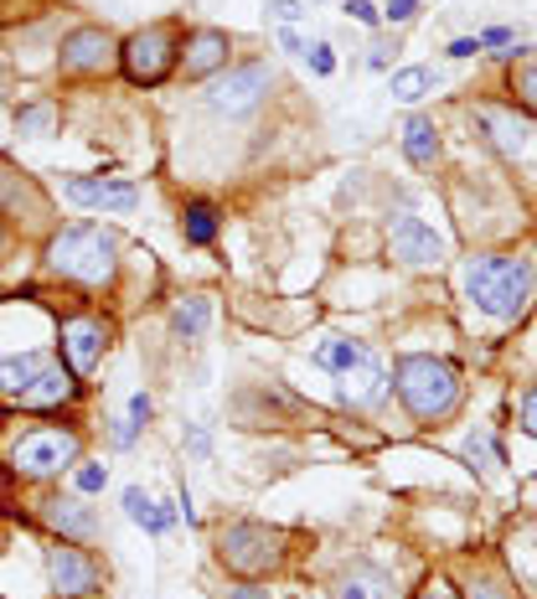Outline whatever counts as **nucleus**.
Segmentation results:
<instances>
[{
    "instance_id": "obj_7",
    "label": "nucleus",
    "mask_w": 537,
    "mask_h": 599,
    "mask_svg": "<svg viewBox=\"0 0 537 599\" xmlns=\"http://www.w3.org/2000/svg\"><path fill=\"white\" fill-rule=\"evenodd\" d=\"M119 63L130 73V84H161L176 63V32L171 26H145L119 47Z\"/></svg>"
},
{
    "instance_id": "obj_25",
    "label": "nucleus",
    "mask_w": 537,
    "mask_h": 599,
    "mask_svg": "<svg viewBox=\"0 0 537 599\" xmlns=\"http://www.w3.org/2000/svg\"><path fill=\"white\" fill-rule=\"evenodd\" d=\"M78 497H94V491H103L109 486V465H78Z\"/></svg>"
},
{
    "instance_id": "obj_37",
    "label": "nucleus",
    "mask_w": 537,
    "mask_h": 599,
    "mask_svg": "<svg viewBox=\"0 0 537 599\" xmlns=\"http://www.w3.org/2000/svg\"><path fill=\"white\" fill-rule=\"evenodd\" d=\"M280 42H285V52H305V42H300V36H295V32H289V26H285V32H280Z\"/></svg>"
},
{
    "instance_id": "obj_21",
    "label": "nucleus",
    "mask_w": 537,
    "mask_h": 599,
    "mask_svg": "<svg viewBox=\"0 0 537 599\" xmlns=\"http://www.w3.org/2000/svg\"><path fill=\"white\" fill-rule=\"evenodd\" d=\"M124 517H130L134 528H145V532H166L171 528V512H161V507H155V501L145 497L140 486H130V491H124Z\"/></svg>"
},
{
    "instance_id": "obj_38",
    "label": "nucleus",
    "mask_w": 537,
    "mask_h": 599,
    "mask_svg": "<svg viewBox=\"0 0 537 599\" xmlns=\"http://www.w3.org/2000/svg\"><path fill=\"white\" fill-rule=\"evenodd\" d=\"M233 599H268V595H259V589H238Z\"/></svg>"
},
{
    "instance_id": "obj_2",
    "label": "nucleus",
    "mask_w": 537,
    "mask_h": 599,
    "mask_svg": "<svg viewBox=\"0 0 537 599\" xmlns=\"http://www.w3.org/2000/svg\"><path fill=\"white\" fill-rule=\"evenodd\" d=\"M398 398L419 424H445L460 409V373L445 357H403L398 362Z\"/></svg>"
},
{
    "instance_id": "obj_28",
    "label": "nucleus",
    "mask_w": 537,
    "mask_h": 599,
    "mask_svg": "<svg viewBox=\"0 0 537 599\" xmlns=\"http://www.w3.org/2000/svg\"><path fill=\"white\" fill-rule=\"evenodd\" d=\"M465 461L481 465V470H491V465H496V461H491V445L481 440V434H470V440H465Z\"/></svg>"
},
{
    "instance_id": "obj_32",
    "label": "nucleus",
    "mask_w": 537,
    "mask_h": 599,
    "mask_svg": "<svg viewBox=\"0 0 537 599\" xmlns=\"http://www.w3.org/2000/svg\"><path fill=\"white\" fill-rule=\"evenodd\" d=\"M268 11H274L280 21H285V26H295V21L305 16V11H300V0H268Z\"/></svg>"
},
{
    "instance_id": "obj_15",
    "label": "nucleus",
    "mask_w": 537,
    "mask_h": 599,
    "mask_svg": "<svg viewBox=\"0 0 537 599\" xmlns=\"http://www.w3.org/2000/svg\"><path fill=\"white\" fill-rule=\"evenodd\" d=\"M228 52H233V42H228V32H218V26L191 32L186 36V52H182L186 78H207V73H218L222 63H228Z\"/></svg>"
},
{
    "instance_id": "obj_14",
    "label": "nucleus",
    "mask_w": 537,
    "mask_h": 599,
    "mask_svg": "<svg viewBox=\"0 0 537 599\" xmlns=\"http://www.w3.org/2000/svg\"><path fill=\"white\" fill-rule=\"evenodd\" d=\"M383 398H387V373L372 352L357 362L352 373H341V403H352V409H377Z\"/></svg>"
},
{
    "instance_id": "obj_40",
    "label": "nucleus",
    "mask_w": 537,
    "mask_h": 599,
    "mask_svg": "<svg viewBox=\"0 0 537 599\" xmlns=\"http://www.w3.org/2000/svg\"><path fill=\"white\" fill-rule=\"evenodd\" d=\"M424 599H439V595H424Z\"/></svg>"
},
{
    "instance_id": "obj_5",
    "label": "nucleus",
    "mask_w": 537,
    "mask_h": 599,
    "mask_svg": "<svg viewBox=\"0 0 537 599\" xmlns=\"http://www.w3.org/2000/svg\"><path fill=\"white\" fill-rule=\"evenodd\" d=\"M280 532L259 528V522H233V528L218 532V558L233 574H243V579H259V574H268V568L280 564Z\"/></svg>"
},
{
    "instance_id": "obj_18",
    "label": "nucleus",
    "mask_w": 537,
    "mask_h": 599,
    "mask_svg": "<svg viewBox=\"0 0 537 599\" xmlns=\"http://www.w3.org/2000/svg\"><path fill=\"white\" fill-rule=\"evenodd\" d=\"M403 155H408L414 166H435V160H439V130H435V120L414 114V120L403 124Z\"/></svg>"
},
{
    "instance_id": "obj_19",
    "label": "nucleus",
    "mask_w": 537,
    "mask_h": 599,
    "mask_svg": "<svg viewBox=\"0 0 537 599\" xmlns=\"http://www.w3.org/2000/svg\"><path fill=\"white\" fill-rule=\"evenodd\" d=\"M362 357H368V346H362V342H347V336H331V342L316 346V362L326 367V373H336V377L352 373Z\"/></svg>"
},
{
    "instance_id": "obj_13",
    "label": "nucleus",
    "mask_w": 537,
    "mask_h": 599,
    "mask_svg": "<svg viewBox=\"0 0 537 599\" xmlns=\"http://www.w3.org/2000/svg\"><path fill=\"white\" fill-rule=\"evenodd\" d=\"M103 346H109V331H103V321H67L63 325V357H67V367H73L78 377H88L94 367H99Z\"/></svg>"
},
{
    "instance_id": "obj_23",
    "label": "nucleus",
    "mask_w": 537,
    "mask_h": 599,
    "mask_svg": "<svg viewBox=\"0 0 537 599\" xmlns=\"http://www.w3.org/2000/svg\"><path fill=\"white\" fill-rule=\"evenodd\" d=\"M17 130L21 135H32V140H42V135H52V130H57V103H26V109H21V120H17Z\"/></svg>"
},
{
    "instance_id": "obj_35",
    "label": "nucleus",
    "mask_w": 537,
    "mask_h": 599,
    "mask_svg": "<svg viewBox=\"0 0 537 599\" xmlns=\"http://www.w3.org/2000/svg\"><path fill=\"white\" fill-rule=\"evenodd\" d=\"M481 52V36H454L450 42V57H475Z\"/></svg>"
},
{
    "instance_id": "obj_17",
    "label": "nucleus",
    "mask_w": 537,
    "mask_h": 599,
    "mask_svg": "<svg viewBox=\"0 0 537 599\" xmlns=\"http://www.w3.org/2000/svg\"><path fill=\"white\" fill-rule=\"evenodd\" d=\"M47 522L63 532V537H94V532H99V517H94V507H88L84 497L52 501V507H47Z\"/></svg>"
},
{
    "instance_id": "obj_22",
    "label": "nucleus",
    "mask_w": 537,
    "mask_h": 599,
    "mask_svg": "<svg viewBox=\"0 0 537 599\" xmlns=\"http://www.w3.org/2000/svg\"><path fill=\"white\" fill-rule=\"evenodd\" d=\"M182 233H186V243H212L218 239V207L212 202H191L186 207V218H182Z\"/></svg>"
},
{
    "instance_id": "obj_10",
    "label": "nucleus",
    "mask_w": 537,
    "mask_h": 599,
    "mask_svg": "<svg viewBox=\"0 0 537 599\" xmlns=\"http://www.w3.org/2000/svg\"><path fill=\"white\" fill-rule=\"evenodd\" d=\"M114 36L103 26H78V32L63 36V52H57V68L63 73H103L114 63Z\"/></svg>"
},
{
    "instance_id": "obj_11",
    "label": "nucleus",
    "mask_w": 537,
    "mask_h": 599,
    "mask_svg": "<svg viewBox=\"0 0 537 599\" xmlns=\"http://www.w3.org/2000/svg\"><path fill=\"white\" fill-rule=\"evenodd\" d=\"M63 197L73 207H94V212H130L140 202L134 181H114V176H73L63 187Z\"/></svg>"
},
{
    "instance_id": "obj_30",
    "label": "nucleus",
    "mask_w": 537,
    "mask_h": 599,
    "mask_svg": "<svg viewBox=\"0 0 537 599\" xmlns=\"http://www.w3.org/2000/svg\"><path fill=\"white\" fill-rule=\"evenodd\" d=\"M517 93H522V103H533V109H537V63L517 73Z\"/></svg>"
},
{
    "instance_id": "obj_36",
    "label": "nucleus",
    "mask_w": 537,
    "mask_h": 599,
    "mask_svg": "<svg viewBox=\"0 0 537 599\" xmlns=\"http://www.w3.org/2000/svg\"><path fill=\"white\" fill-rule=\"evenodd\" d=\"M387 52H398V47H387V42H372L368 63H372V68H387Z\"/></svg>"
},
{
    "instance_id": "obj_1",
    "label": "nucleus",
    "mask_w": 537,
    "mask_h": 599,
    "mask_svg": "<svg viewBox=\"0 0 537 599\" xmlns=\"http://www.w3.org/2000/svg\"><path fill=\"white\" fill-rule=\"evenodd\" d=\"M465 295L496 321H517L533 300V264L512 254H475L465 264Z\"/></svg>"
},
{
    "instance_id": "obj_12",
    "label": "nucleus",
    "mask_w": 537,
    "mask_h": 599,
    "mask_svg": "<svg viewBox=\"0 0 537 599\" xmlns=\"http://www.w3.org/2000/svg\"><path fill=\"white\" fill-rule=\"evenodd\" d=\"M393 258L414 264V269H429V264H439V258H445V239H439V233L424 223V218H414V212H398V218H393Z\"/></svg>"
},
{
    "instance_id": "obj_33",
    "label": "nucleus",
    "mask_w": 537,
    "mask_h": 599,
    "mask_svg": "<svg viewBox=\"0 0 537 599\" xmlns=\"http://www.w3.org/2000/svg\"><path fill=\"white\" fill-rule=\"evenodd\" d=\"M481 47H517V36L506 32V26H491V32L481 36Z\"/></svg>"
},
{
    "instance_id": "obj_27",
    "label": "nucleus",
    "mask_w": 537,
    "mask_h": 599,
    "mask_svg": "<svg viewBox=\"0 0 537 599\" xmlns=\"http://www.w3.org/2000/svg\"><path fill=\"white\" fill-rule=\"evenodd\" d=\"M347 16L362 21V26H383V11H377L372 0H347Z\"/></svg>"
},
{
    "instance_id": "obj_6",
    "label": "nucleus",
    "mask_w": 537,
    "mask_h": 599,
    "mask_svg": "<svg viewBox=\"0 0 537 599\" xmlns=\"http://www.w3.org/2000/svg\"><path fill=\"white\" fill-rule=\"evenodd\" d=\"M11 461H17L21 476L32 480H47L57 470L78 461V440L67 434V429H32V434H21L17 450H11Z\"/></svg>"
},
{
    "instance_id": "obj_3",
    "label": "nucleus",
    "mask_w": 537,
    "mask_h": 599,
    "mask_svg": "<svg viewBox=\"0 0 537 599\" xmlns=\"http://www.w3.org/2000/svg\"><path fill=\"white\" fill-rule=\"evenodd\" d=\"M0 398L21 403V409H57L73 398V377L63 373V362H52L47 352H21V357H0Z\"/></svg>"
},
{
    "instance_id": "obj_26",
    "label": "nucleus",
    "mask_w": 537,
    "mask_h": 599,
    "mask_svg": "<svg viewBox=\"0 0 537 599\" xmlns=\"http://www.w3.org/2000/svg\"><path fill=\"white\" fill-rule=\"evenodd\" d=\"M305 57H310V73H316V78H331V73H336L331 42H316V47H305Z\"/></svg>"
},
{
    "instance_id": "obj_8",
    "label": "nucleus",
    "mask_w": 537,
    "mask_h": 599,
    "mask_svg": "<svg viewBox=\"0 0 537 599\" xmlns=\"http://www.w3.org/2000/svg\"><path fill=\"white\" fill-rule=\"evenodd\" d=\"M47 574H52V589H57V599H84V595H94L99 589V579H103V568H99V558H88L73 537H63L57 548L47 553Z\"/></svg>"
},
{
    "instance_id": "obj_39",
    "label": "nucleus",
    "mask_w": 537,
    "mask_h": 599,
    "mask_svg": "<svg viewBox=\"0 0 537 599\" xmlns=\"http://www.w3.org/2000/svg\"><path fill=\"white\" fill-rule=\"evenodd\" d=\"M0 243H6V228H0Z\"/></svg>"
},
{
    "instance_id": "obj_31",
    "label": "nucleus",
    "mask_w": 537,
    "mask_h": 599,
    "mask_svg": "<svg viewBox=\"0 0 537 599\" xmlns=\"http://www.w3.org/2000/svg\"><path fill=\"white\" fill-rule=\"evenodd\" d=\"M522 429L537 440V388H527V393H522Z\"/></svg>"
},
{
    "instance_id": "obj_4",
    "label": "nucleus",
    "mask_w": 537,
    "mask_h": 599,
    "mask_svg": "<svg viewBox=\"0 0 537 599\" xmlns=\"http://www.w3.org/2000/svg\"><path fill=\"white\" fill-rule=\"evenodd\" d=\"M114 254H119L114 233L99 223H73L47 243V264L57 275L78 279V285H103L114 275Z\"/></svg>"
},
{
    "instance_id": "obj_24",
    "label": "nucleus",
    "mask_w": 537,
    "mask_h": 599,
    "mask_svg": "<svg viewBox=\"0 0 537 599\" xmlns=\"http://www.w3.org/2000/svg\"><path fill=\"white\" fill-rule=\"evenodd\" d=\"M429 68H403V73H393V99H403V103H419L424 93H429Z\"/></svg>"
},
{
    "instance_id": "obj_16",
    "label": "nucleus",
    "mask_w": 537,
    "mask_h": 599,
    "mask_svg": "<svg viewBox=\"0 0 537 599\" xmlns=\"http://www.w3.org/2000/svg\"><path fill=\"white\" fill-rule=\"evenodd\" d=\"M336 599H393V579H387L383 568L372 564H357L341 574V584H336Z\"/></svg>"
},
{
    "instance_id": "obj_20",
    "label": "nucleus",
    "mask_w": 537,
    "mask_h": 599,
    "mask_svg": "<svg viewBox=\"0 0 537 599\" xmlns=\"http://www.w3.org/2000/svg\"><path fill=\"white\" fill-rule=\"evenodd\" d=\"M207 321H212V300H201V295H191V300H182V306L171 310V331L186 336V342H197L201 331H207Z\"/></svg>"
},
{
    "instance_id": "obj_29",
    "label": "nucleus",
    "mask_w": 537,
    "mask_h": 599,
    "mask_svg": "<svg viewBox=\"0 0 537 599\" xmlns=\"http://www.w3.org/2000/svg\"><path fill=\"white\" fill-rule=\"evenodd\" d=\"M383 16H387V21H398V26H403V21H414V16H419V0H387V11H383Z\"/></svg>"
},
{
    "instance_id": "obj_9",
    "label": "nucleus",
    "mask_w": 537,
    "mask_h": 599,
    "mask_svg": "<svg viewBox=\"0 0 537 599\" xmlns=\"http://www.w3.org/2000/svg\"><path fill=\"white\" fill-rule=\"evenodd\" d=\"M268 84H274L268 63H243V68H233L228 78H218V84L207 88V109H218V114H249L253 103L268 93Z\"/></svg>"
},
{
    "instance_id": "obj_34",
    "label": "nucleus",
    "mask_w": 537,
    "mask_h": 599,
    "mask_svg": "<svg viewBox=\"0 0 537 599\" xmlns=\"http://www.w3.org/2000/svg\"><path fill=\"white\" fill-rule=\"evenodd\" d=\"M145 419H151V398H145V393H134V398H130V424L140 429Z\"/></svg>"
}]
</instances>
